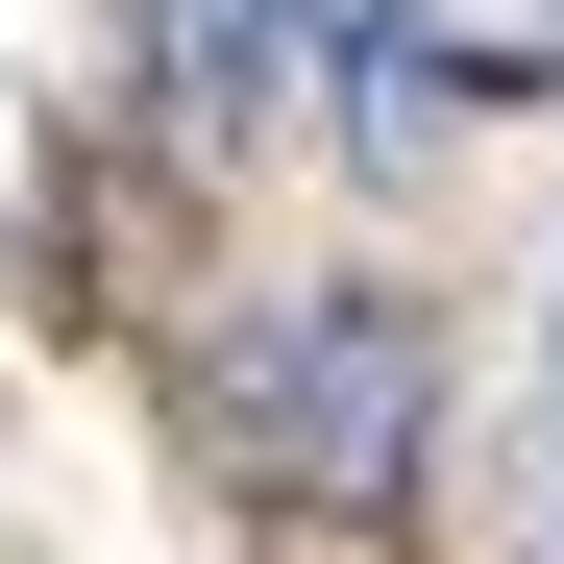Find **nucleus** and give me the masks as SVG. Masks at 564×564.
I'll use <instances>...</instances> for the list:
<instances>
[{
  "label": "nucleus",
  "instance_id": "nucleus-2",
  "mask_svg": "<svg viewBox=\"0 0 564 564\" xmlns=\"http://www.w3.org/2000/svg\"><path fill=\"white\" fill-rule=\"evenodd\" d=\"M295 50H319V0H148V99L197 148H270V123H295Z\"/></svg>",
  "mask_w": 564,
  "mask_h": 564
},
{
  "label": "nucleus",
  "instance_id": "nucleus-1",
  "mask_svg": "<svg viewBox=\"0 0 564 564\" xmlns=\"http://www.w3.org/2000/svg\"><path fill=\"white\" fill-rule=\"evenodd\" d=\"M221 442L270 466V491H319V516H417V466H442V319L393 295V270L270 295L221 344Z\"/></svg>",
  "mask_w": 564,
  "mask_h": 564
}]
</instances>
